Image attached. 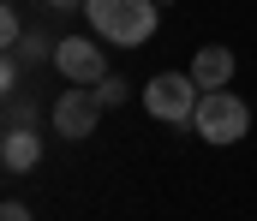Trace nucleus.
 <instances>
[{"mask_svg": "<svg viewBox=\"0 0 257 221\" xmlns=\"http://www.w3.org/2000/svg\"><path fill=\"white\" fill-rule=\"evenodd\" d=\"M156 6L162 0H84V18L102 42H120V48H144L156 36Z\"/></svg>", "mask_w": 257, "mask_h": 221, "instance_id": "1", "label": "nucleus"}, {"mask_svg": "<svg viewBox=\"0 0 257 221\" xmlns=\"http://www.w3.org/2000/svg\"><path fill=\"white\" fill-rule=\"evenodd\" d=\"M197 102H203V90H197L192 72H156L144 84V114L162 120V126H192Z\"/></svg>", "mask_w": 257, "mask_h": 221, "instance_id": "2", "label": "nucleus"}, {"mask_svg": "<svg viewBox=\"0 0 257 221\" xmlns=\"http://www.w3.org/2000/svg\"><path fill=\"white\" fill-rule=\"evenodd\" d=\"M192 126H197V138H203V144H239V138L251 132V108H245L233 90H203Z\"/></svg>", "mask_w": 257, "mask_h": 221, "instance_id": "3", "label": "nucleus"}, {"mask_svg": "<svg viewBox=\"0 0 257 221\" xmlns=\"http://www.w3.org/2000/svg\"><path fill=\"white\" fill-rule=\"evenodd\" d=\"M102 114H108V102L96 96V84H72L60 102H54V132L60 138H90Z\"/></svg>", "mask_w": 257, "mask_h": 221, "instance_id": "4", "label": "nucleus"}, {"mask_svg": "<svg viewBox=\"0 0 257 221\" xmlns=\"http://www.w3.org/2000/svg\"><path fill=\"white\" fill-rule=\"evenodd\" d=\"M54 66H60L66 84H102V78H108L102 48H96V42H84V36H60V48H54Z\"/></svg>", "mask_w": 257, "mask_h": 221, "instance_id": "5", "label": "nucleus"}, {"mask_svg": "<svg viewBox=\"0 0 257 221\" xmlns=\"http://www.w3.org/2000/svg\"><path fill=\"white\" fill-rule=\"evenodd\" d=\"M36 161H42L36 126H6V138H0V167H6V173H30Z\"/></svg>", "mask_w": 257, "mask_h": 221, "instance_id": "6", "label": "nucleus"}, {"mask_svg": "<svg viewBox=\"0 0 257 221\" xmlns=\"http://www.w3.org/2000/svg\"><path fill=\"white\" fill-rule=\"evenodd\" d=\"M186 72L197 78V90H227V78H233V48H221V42H203L192 54V66Z\"/></svg>", "mask_w": 257, "mask_h": 221, "instance_id": "7", "label": "nucleus"}, {"mask_svg": "<svg viewBox=\"0 0 257 221\" xmlns=\"http://www.w3.org/2000/svg\"><path fill=\"white\" fill-rule=\"evenodd\" d=\"M54 48H60V42H48V30H24L6 54H12L18 66H36V60H54Z\"/></svg>", "mask_w": 257, "mask_h": 221, "instance_id": "8", "label": "nucleus"}, {"mask_svg": "<svg viewBox=\"0 0 257 221\" xmlns=\"http://www.w3.org/2000/svg\"><path fill=\"white\" fill-rule=\"evenodd\" d=\"M18 36H24V18H18V12H12V6H6V12H0V42H6V48H12V42H18Z\"/></svg>", "mask_w": 257, "mask_h": 221, "instance_id": "9", "label": "nucleus"}, {"mask_svg": "<svg viewBox=\"0 0 257 221\" xmlns=\"http://www.w3.org/2000/svg\"><path fill=\"white\" fill-rule=\"evenodd\" d=\"M96 96H102L108 108H120V102H126V84H120V78L108 72V78H102V84H96Z\"/></svg>", "mask_w": 257, "mask_h": 221, "instance_id": "10", "label": "nucleus"}, {"mask_svg": "<svg viewBox=\"0 0 257 221\" xmlns=\"http://www.w3.org/2000/svg\"><path fill=\"white\" fill-rule=\"evenodd\" d=\"M0 221H30V209L24 203H0Z\"/></svg>", "mask_w": 257, "mask_h": 221, "instance_id": "11", "label": "nucleus"}, {"mask_svg": "<svg viewBox=\"0 0 257 221\" xmlns=\"http://www.w3.org/2000/svg\"><path fill=\"white\" fill-rule=\"evenodd\" d=\"M48 6H54V12H66V6H78V0H48Z\"/></svg>", "mask_w": 257, "mask_h": 221, "instance_id": "12", "label": "nucleus"}]
</instances>
